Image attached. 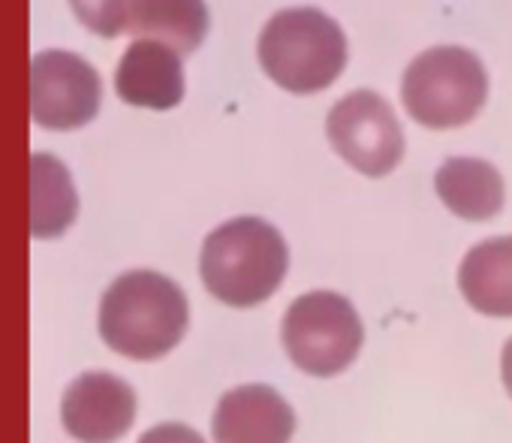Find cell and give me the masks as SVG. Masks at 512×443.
<instances>
[{"label":"cell","mask_w":512,"mask_h":443,"mask_svg":"<svg viewBox=\"0 0 512 443\" xmlns=\"http://www.w3.org/2000/svg\"><path fill=\"white\" fill-rule=\"evenodd\" d=\"M190 323L184 290L148 269H136L112 281L100 299V338L118 356L154 362L172 353Z\"/></svg>","instance_id":"1"},{"label":"cell","mask_w":512,"mask_h":443,"mask_svg":"<svg viewBox=\"0 0 512 443\" xmlns=\"http://www.w3.org/2000/svg\"><path fill=\"white\" fill-rule=\"evenodd\" d=\"M287 269V242L263 217L226 220L205 239L199 257L205 290L229 308H253L272 299Z\"/></svg>","instance_id":"2"},{"label":"cell","mask_w":512,"mask_h":443,"mask_svg":"<svg viewBox=\"0 0 512 443\" xmlns=\"http://www.w3.org/2000/svg\"><path fill=\"white\" fill-rule=\"evenodd\" d=\"M260 64L290 94H317L347 67V37L314 7L281 10L260 34Z\"/></svg>","instance_id":"3"},{"label":"cell","mask_w":512,"mask_h":443,"mask_svg":"<svg viewBox=\"0 0 512 443\" xmlns=\"http://www.w3.org/2000/svg\"><path fill=\"white\" fill-rule=\"evenodd\" d=\"M488 97L482 61L461 46L422 52L404 73L401 100L413 121L431 130H449L473 121Z\"/></svg>","instance_id":"4"},{"label":"cell","mask_w":512,"mask_h":443,"mask_svg":"<svg viewBox=\"0 0 512 443\" xmlns=\"http://www.w3.org/2000/svg\"><path fill=\"white\" fill-rule=\"evenodd\" d=\"M281 341L299 371L311 377H335L356 362L365 344V326L341 293L314 290L287 308Z\"/></svg>","instance_id":"5"},{"label":"cell","mask_w":512,"mask_h":443,"mask_svg":"<svg viewBox=\"0 0 512 443\" xmlns=\"http://www.w3.org/2000/svg\"><path fill=\"white\" fill-rule=\"evenodd\" d=\"M332 148L362 175H389L404 157V133L392 106L374 91L341 97L326 121Z\"/></svg>","instance_id":"6"},{"label":"cell","mask_w":512,"mask_h":443,"mask_svg":"<svg viewBox=\"0 0 512 443\" xmlns=\"http://www.w3.org/2000/svg\"><path fill=\"white\" fill-rule=\"evenodd\" d=\"M100 76L73 52H43L31 64V115L49 130H76L100 109Z\"/></svg>","instance_id":"7"},{"label":"cell","mask_w":512,"mask_h":443,"mask_svg":"<svg viewBox=\"0 0 512 443\" xmlns=\"http://www.w3.org/2000/svg\"><path fill=\"white\" fill-rule=\"evenodd\" d=\"M133 386L109 371L79 374L61 398V425L79 443H118L136 422Z\"/></svg>","instance_id":"8"},{"label":"cell","mask_w":512,"mask_h":443,"mask_svg":"<svg viewBox=\"0 0 512 443\" xmlns=\"http://www.w3.org/2000/svg\"><path fill=\"white\" fill-rule=\"evenodd\" d=\"M293 434V404L263 383L229 389L211 416L214 443H293Z\"/></svg>","instance_id":"9"},{"label":"cell","mask_w":512,"mask_h":443,"mask_svg":"<svg viewBox=\"0 0 512 443\" xmlns=\"http://www.w3.org/2000/svg\"><path fill=\"white\" fill-rule=\"evenodd\" d=\"M118 97L142 109H172L184 97L181 55L157 40H136L115 73Z\"/></svg>","instance_id":"10"},{"label":"cell","mask_w":512,"mask_h":443,"mask_svg":"<svg viewBox=\"0 0 512 443\" xmlns=\"http://www.w3.org/2000/svg\"><path fill=\"white\" fill-rule=\"evenodd\" d=\"M464 302L485 317H512V236L470 248L458 266Z\"/></svg>","instance_id":"11"},{"label":"cell","mask_w":512,"mask_h":443,"mask_svg":"<svg viewBox=\"0 0 512 443\" xmlns=\"http://www.w3.org/2000/svg\"><path fill=\"white\" fill-rule=\"evenodd\" d=\"M434 187L440 202L452 214H458L461 220H473V224L497 217L506 199L500 172L476 157H449L437 169Z\"/></svg>","instance_id":"12"},{"label":"cell","mask_w":512,"mask_h":443,"mask_svg":"<svg viewBox=\"0 0 512 443\" xmlns=\"http://www.w3.org/2000/svg\"><path fill=\"white\" fill-rule=\"evenodd\" d=\"M127 31L139 40H157L178 55L196 52L208 34L205 0H130Z\"/></svg>","instance_id":"13"},{"label":"cell","mask_w":512,"mask_h":443,"mask_svg":"<svg viewBox=\"0 0 512 443\" xmlns=\"http://www.w3.org/2000/svg\"><path fill=\"white\" fill-rule=\"evenodd\" d=\"M34 205H31V233L34 239H58L73 227L79 214V196L73 178L61 160L52 154H37L31 160Z\"/></svg>","instance_id":"14"},{"label":"cell","mask_w":512,"mask_h":443,"mask_svg":"<svg viewBox=\"0 0 512 443\" xmlns=\"http://www.w3.org/2000/svg\"><path fill=\"white\" fill-rule=\"evenodd\" d=\"M70 7L79 22L100 37H118L121 31H127L130 0H70Z\"/></svg>","instance_id":"15"},{"label":"cell","mask_w":512,"mask_h":443,"mask_svg":"<svg viewBox=\"0 0 512 443\" xmlns=\"http://www.w3.org/2000/svg\"><path fill=\"white\" fill-rule=\"evenodd\" d=\"M136 443H205V437L184 422H160L148 428Z\"/></svg>","instance_id":"16"},{"label":"cell","mask_w":512,"mask_h":443,"mask_svg":"<svg viewBox=\"0 0 512 443\" xmlns=\"http://www.w3.org/2000/svg\"><path fill=\"white\" fill-rule=\"evenodd\" d=\"M500 380H503L506 395L512 398V338L503 344V353H500Z\"/></svg>","instance_id":"17"}]
</instances>
